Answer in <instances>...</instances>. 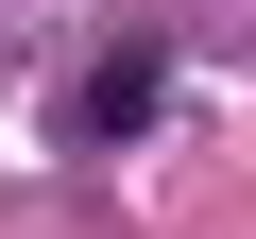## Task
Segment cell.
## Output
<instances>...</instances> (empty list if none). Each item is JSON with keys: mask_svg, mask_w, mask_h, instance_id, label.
<instances>
[{"mask_svg": "<svg viewBox=\"0 0 256 239\" xmlns=\"http://www.w3.org/2000/svg\"><path fill=\"white\" fill-rule=\"evenodd\" d=\"M154 86H171L154 52H102V68H86V102H68V137H137V120H154Z\"/></svg>", "mask_w": 256, "mask_h": 239, "instance_id": "obj_1", "label": "cell"}]
</instances>
